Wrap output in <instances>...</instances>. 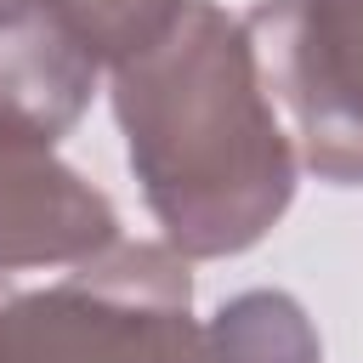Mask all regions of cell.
Listing matches in <instances>:
<instances>
[{
    "instance_id": "1",
    "label": "cell",
    "mask_w": 363,
    "mask_h": 363,
    "mask_svg": "<svg viewBox=\"0 0 363 363\" xmlns=\"http://www.w3.org/2000/svg\"><path fill=\"white\" fill-rule=\"evenodd\" d=\"M113 113L176 255H238L289 210L295 142L261 85L244 17L216 0H187L147 51L113 68Z\"/></svg>"
},
{
    "instance_id": "2",
    "label": "cell",
    "mask_w": 363,
    "mask_h": 363,
    "mask_svg": "<svg viewBox=\"0 0 363 363\" xmlns=\"http://www.w3.org/2000/svg\"><path fill=\"white\" fill-rule=\"evenodd\" d=\"M193 272L170 244L113 238L68 278H0V363H193Z\"/></svg>"
},
{
    "instance_id": "3",
    "label": "cell",
    "mask_w": 363,
    "mask_h": 363,
    "mask_svg": "<svg viewBox=\"0 0 363 363\" xmlns=\"http://www.w3.org/2000/svg\"><path fill=\"white\" fill-rule=\"evenodd\" d=\"M244 34L295 159L363 187V0H261Z\"/></svg>"
},
{
    "instance_id": "4",
    "label": "cell",
    "mask_w": 363,
    "mask_h": 363,
    "mask_svg": "<svg viewBox=\"0 0 363 363\" xmlns=\"http://www.w3.org/2000/svg\"><path fill=\"white\" fill-rule=\"evenodd\" d=\"M119 238V210L91 187L57 142L0 125V278L34 267H79Z\"/></svg>"
},
{
    "instance_id": "5",
    "label": "cell",
    "mask_w": 363,
    "mask_h": 363,
    "mask_svg": "<svg viewBox=\"0 0 363 363\" xmlns=\"http://www.w3.org/2000/svg\"><path fill=\"white\" fill-rule=\"evenodd\" d=\"M96 74L62 0H0V125L57 142L91 108Z\"/></svg>"
},
{
    "instance_id": "6",
    "label": "cell",
    "mask_w": 363,
    "mask_h": 363,
    "mask_svg": "<svg viewBox=\"0 0 363 363\" xmlns=\"http://www.w3.org/2000/svg\"><path fill=\"white\" fill-rule=\"evenodd\" d=\"M193 363H323V340L306 306L284 289H244L199 323Z\"/></svg>"
},
{
    "instance_id": "7",
    "label": "cell",
    "mask_w": 363,
    "mask_h": 363,
    "mask_svg": "<svg viewBox=\"0 0 363 363\" xmlns=\"http://www.w3.org/2000/svg\"><path fill=\"white\" fill-rule=\"evenodd\" d=\"M182 6L187 0H62V11L74 17L79 40L102 68H119L136 51H147L182 17Z\"/></svg>"
}]
</instances>
